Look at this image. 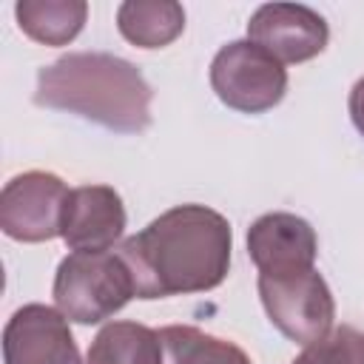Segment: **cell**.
<instances>
[{
    "label": "cell",
    "mask_w": 364,
    "mask_h": 364,
    "mask_svg": "<svg viewBox=\"0 0 364 364\" xmlns=\"http://www.w3.org/2000/svg\"><path fill=\"white\" fill-rule=\"evenodd\" d=\"M230 222L208 205H176L122 239L117 253L131 270L136 299L208 293L228 279Z\"/></svg>",
    "instance_id": "obj_1"
},
{
    "label": "cell",
    "mask_w": 364,
    "mask_h": 364,
    "mask_svg": "<svg viewBox=\"0 0 364 364\" xmlns=\"http://www.w3.org/2000/svg\"><path fill=\"white\" fill-rule=\"evenodd\" d=\"M34 102L102 125L114 134H142L154 114V88L125 57L71 51L37 71Z\"/></svg>",
    "instance_id": "obj_2"
},
{
    "label": "cell",
    "mask_w": 364,
    "mask_h": 364,
    "mask_svg": "<svg viewBox=\"0 0 364 364\" xmlns=\"http://www.w3.org/2000/svg\"><path fill=\"white\" fill-rule=\"evenodd\" d=\"M51 296L68 321L100 324L136 299V290L128 264L114 247L100 253H68L57 264Z\"/></svg>",
    "instance_id": "obj_3"
},
{
    "label": "cell",
    "mask_w": 364,
    "mask_h": 364,
    "mask_svg": "<svg viewBox=\"0 0 364 364\" xmlns=\"http://www.w3.org/2000/svg\"><path fill=\"white\" fill-rule=\"evenodd\" d=\"M256 287L270 324L293 344L310 347L333 333L336 301L316 267L259 273Z\"/></svg>",
    "instance_id": "obj_4"
},
{
    "label": "cell",
    "mask_w": 364,
    "mask_h": 364,
    "mask_svg": "<svg viewBox=\"0 0 364 364\" xmlns=\"http://www.w3.org/2000/svg\"><path fill=\"white\" fill-rule=\"evenodd\" d=\"M210 88L239 114H264L287 94V68L250 40H230L210 60Z\"/></svg>",
    "instance_id": "obj_5"
},
{
    "label": "cell",
    "mask_w": 364,
    "mask_h": 364,
    "mask_svg": "<svg viewBox=\"0 0 364 364\" xmlns=\"http://www.w3.org/2000/svg\"><path fill=\"white\" fill-rule=\"evenodd\" d=\"M71 188L51 171L11 176L0 193V228L9 239L37 245L63 233V213Z\"/></svg>",
    "instance_id": "obj_6"
},
{
    "label": "cell",
    "mask_w": 364,
    "mask_h": 364,
    "mask_svg": "<svg viewBox=\"0 0 364 364\" xmlns=\"http://www.w3.org/2000/svg\"><path fill=\"white\" fill-rule=\"evenodd\" d=\"M247 40L282 65L307 63L327 48V20L301 3H264L247 20Z\"/></svg>",
    "instance_id": "obj_7"
},
{
    "label": "cell",
    "mask_w": 364,
    "mask_h": 364,
    "mask_svg": "<svg viewBox=\"0 0 364 364\" xmlns=\"http://www.w3.org/2000/svg\"><path fill=\"white\" fill-rule=\"evenodd\" d=\"M3 364H82L68 318L48 304H23L3 330Z\"/></svg>",
    "instance_id": "obj_8"
},
{
    "label": "cell",
    "mask_w": 364,
    "mask_h": 364,
    "mask_svg": "<svg viewBox=\"0 0 364 364\" xmlns=\"http://www.w3.org/2000/svg\"><path fill=\"white\" fill-rule=\"evenodd\" d=\"M125 233V205L111 185L71 188L63 213V242L71 253L114 250Z\"/></svg>",
    "instance_id": "obj_9"
},
{
    "label": "cell",
    "mask_w": 364,
    "mask_h": 364,
    "mask_svg": "<svg viewBox=\"0 0 364 364\" xmlns=\"http://www.w3.org/2000/svg\"><path fill=\"white\" fill-rule=\"evenodd\" d=\"M247 256L259 273L316 267L318 239L307 219L287 210H273L247 228Z\"/></svg>",
    "instance_id": "obj_10"
},
{
    "label": "cell",
    "mask_w": 364,
    "mask_h": 364,
    "mask_svg": "<svg viewBox=\"0 0 364 364\" xmlns=\"http://www.w3.org/2000/svg\"><path fill=\"white\" fill-rule=\"evenodd\" d=\"M117 28L136 48H165L185 31V9L173 0H125Z\"/></svg>",
    "instance_id": "obj_11"
},
{
    "label": "cell",
    "mask_w": 364,
    "mask_h": 364,
    "mask_svg": "<svg viewBox=\"0 0 364 364\" xmlns=\"http://www.w3.org/2000/svg\"><path fill=\"white\" fill-rule=\"evenodd\" d=\"M85 364H165V347L148 324L111 321L94 336Z\"/></svg>",
    "instance_id": "obj_12"
},
{
    "label": "cell",
    "mask_w": 364,
    "mask_h": 364,
    "mask_svg": "<svg viewBox=\"0 0 364 364\" xmlns=\"http://www.w3.org/2000/svg\"><path fill=\"white\" fill-rule=\"evenodd\" d=\"M20 31L40 46H68L85 26V0H20L14 6Z\"/></svg>",
    "instance_id": "obj_13"
},
{
    "label": "cell",
    "mask_w": 364,
    "mask_h": 364,
    "mask_svg": "<svg viewBox=\"0 0 364 364\" xmlns=\"http://www.w3.org/2000/svg\"><path fill=\"white\" fill-rule=\"evenodd\" d=\"M168 364H253L250 355L219 336L191 324H171L159 330Z\"/></svg>",
    "instance_id": "obj_14"
},
{
    "label": "cell",
    "mask_w": 364,
    "mask_h": 364,
    "mask_svg": "<svg viewBox=\"0 0 364 364\" xmlns=\"http://www.w3.org/2000/svg\"><path fill=\"white\" fill-rule=\"evenodd\" d=\"M324 341L333 364H364V333H358L355 327L341 324Z\"/></svg>",
    "instance_id": "obj_15"
},
{
    "label": "cell",
    "mask_w": 364,
    "mask_h": 364,
    "mask_svg": "<svg viewBox=\"0 0 364 364\" xmlns=\"http://www.w3.org/2000/svg\"><path fill=\"white\" fill-rule=\"evenodd\" d=\"M347 108H350V119H353L355 131L364 136V77H361V80H355V85L350 88Z\"/></svg>",
    "instance_id": "obj_16"
}]
</instances>
